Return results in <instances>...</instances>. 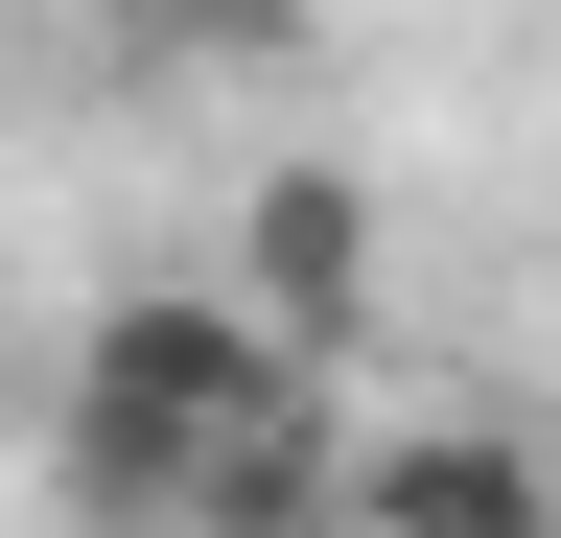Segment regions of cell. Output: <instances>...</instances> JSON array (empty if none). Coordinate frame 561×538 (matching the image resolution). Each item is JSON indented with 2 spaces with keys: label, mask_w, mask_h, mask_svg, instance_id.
Returning <instances> with one entry per match:
<instances>
[{
  "label": "cell",
  "mask_w": 561,
  "mask_h": 538,
  "mask_svg": "<svg viewBox=\"0 0 561 538\" xmlns=\"http://www.w3.org/2000/svg\"><path fill=\"white\" fill-rule=\"evenodd\" d=\"M187 538H351V422H328L305 375L187 445Z\"/></svg>",
  "instance_id": "3"
},
{
  "label": "cell",
  "mask_w": 561,
  "mask_h": 538,
  "mask_svg": "<svg viewBox=\"0 0 561 538\" xmlns=\"http://www.w3.org/2000/svg\"><path fill=\"white\" fill-rule=\"evenodd\" d=\"M70 375H94V398H140V422H234V398H280L305 352H280V328H257L234 282H117Z\"/></svg>",
  "instance_id": "2"
},
{
  "label": "cell",
  "mask_w": 561,
  "mask_h": 538,
  "mask_svg": "<svg viewBox=\"0 0 561 538\" xmlns=\"http://www.w3.org/2000/svg\"><path fill=\"white\" fill-rule=\"evenodd\" d=\"M140 47H187V71H305V0H140Z\"/></svg>",
  "instance_id": "6"
},
{
  "label": "cell",
  "mask_w": 561,
  "mask_h": 538,
  "mask_svg": "<svg viewBox=\"0 0 561 538\" xmlns=\"http://www.w3.org/2000/svg\"><path fill=\"white\" fill-rule=\"evenodd\" d=\"M351 538H561V468L515 422H421V445H351Z\"/></svg>",
  "instance_id": "4"
},
{
  "label": "cell",
  "mask_w": 561,
  "mask_h": 538,
  "mask_svg": "<svg viewBox=\"0 0 561 538\" xmlns=\"http://www.w3.org/2000/svg\"><path fill=\"white\" fill-rule=\"evenodd\" d=\"M187 445H210V422H140V398H94V375H70V422H47V492L94 515V538H187Z\"/></svg>",
  "instance_id": "5"
},
{
  "label": "cell",
  "mask_w": 561,
  "mask_h": 538,
  "mask_svg": "<svg viewBox=\"0 0 561 538\" xmlns=\"http://www.w3.org/2000/svg\"><path fill=\"white\" fill-rule=\"evenodd\" d=\"M234 305H257L305 375H328V352H375V187H351L328 141H280V164H257V211H234Z\"/></svg>",
  "instance_id": "1"
}]
</instances>
